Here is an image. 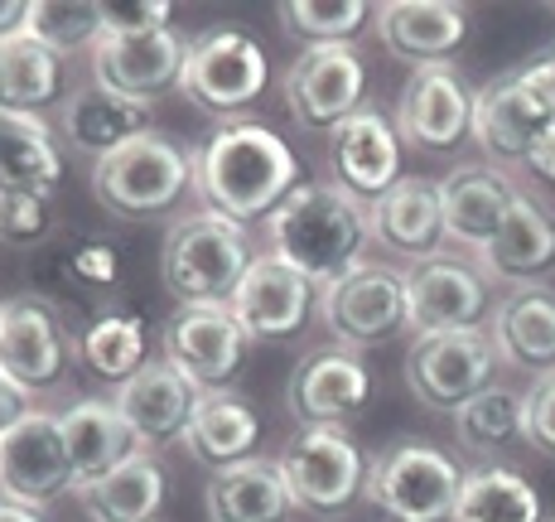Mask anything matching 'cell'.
Returning a JSON list of instances; mask_svg holds the SVG:
<instances>
[{"label": "cell", "instance_id": "28", "mask_svg": "<svg viewBox=\"0 0 555 522\" xmlns=\"http://www.w3.org/2000/svg\"><path fill=\"white\" fill-rule=\"evenodd\" d=\"M203 498H208L212 522H291L295 513L281 464L261 460V455L228 464V470H212Z\"/></svg>", "mask_w": 555, "mask_h": 522}, {"label": "cell", "instance_id": "46", "mask_svg": "<svg viewBox=\"0 0 555 522\" xmlns=\"http://www.w3.org/2000/svg\"><path fill=\"white\" fill-rule=\"evenodd\" d=\"M0 522H49V518H44V508H25V504L0 498Z\"/></svg>", "mask_w": 555, "mask_h": 522}, {"label": "cell", "instance_id": "25", "mask_svg": "<svg viewBox=\"0 0 555 522\" xmlns=\"http://www.w3.org/2000/svg\"><path fill=\"white\" fill-rule=\"evenodd\" d=\"M377 39L405 68L450 63L454 49L468 39V10L450 0H391L377 5Z\"/></svg>", "mask_w": 555, "mask_h": 522}, {"label": "cell", "instance_id": "34", "mask_svg": "<svg viewBox=\"0 0 555 522\" xmlns=\"http://www.w3.org/2000/svg\"><path fill=\"white\" fill-rule=\"evenodd\" d=\"M450 522H546L541 518V494L527 474L507 464H478L459 484V504Z\"/></svg>", "mask_w": 555, "mask_h": 522}, {"label": "cell", "instance_id": "2", "mask_svg": "<svg viewBox=\"0 0 555 522\" xmlns=\"http://www.w3.org/2000/svg\"><path fill=\"white\" fill-rule=\"evenodd\" d=\"M266 232H271L275 257L291 262L314 291H328L367 257L372 208L334 179H309L271 213Z\"/></svg>", "mask_w": 555, "mask_h": 522}, {"label": "cell", "instance_id": "1", "mask_svg": "<svg viewBox=\"0 0 555 522\" xmlns=\"http://www.w3.org/2000/svg\"><path fill=\"white\" fill-rule=\"evenodd\" d=\"M194 189L203 208L251 228L300 189V160L261 122H218V131L194 155Z\"/></svg>", "mask_w": 555, "mask_h": 522}, {"label": "cell", "instance_id": "4", "mask_svg": "<svg viewBox=\"0 0 555 522\" xmlns=\"http://www.w3.org/2000/svg\"><path fill=\"white\" fill-rule=\"evenodd\" d=\"M194 189V160L165 131H141L92 165V199L116 218H165Z\"/></svg>", "mask_w": 555, "mask_h": 522}, {"label": "cell", "instance_id": "45", "mask_svg": "<svg viewBox=\"0 0 555 522\" xmlns=\"http://www.w3.org/2000/svg\"><path fill=\"white\" fill-rule=\"evenodd\" d=\"M25 20H29V0H5V5H0V39L20 35Z\"/></svg>", "mask_w": 555, "mask_h": 522}, {"label": "cell", "instance_id": "8", "mask_svg": "<svg viewBox=\"0 0 555 522\" xmlns=\"http://www.w3.org/2000/svg\"><path fill=\"white\" fill-rule=\"evenodd\" d=\"M266 78H271V63L247 29H208L189 44L179 92L198 112L218 116V122H237V112H247L266 92Z\"/></svg>", "mask_w": 555, "mask_h": 522}, {"label": "cell", "instance_id": "36", "mask_svg": "<svg viewBox=\"0 0 555 522\" xmlns=\"http://www.w3.org/2000/svg\"><path fill=\"white\" fill-rule=\"evenodd\" d=\"M521 425H527V392L498 387V382L454 411L459 445H464L468 455H483L488 464H493V455H503L521 441Z\"/></svg>", "mask_w": 555, "mask_h": 522}, {"label": "cell", "instance_id": "11", "mask_svg": "<svg viewBox=\"0 0 555 522\" xmlns=\"http://www.w3.org/2000/svg\"><path fill=\"white\" fill-rule=\"evenodd\" d=\"M78 339L68 334L63 310L39 291L0 301V372L25 392H44L63 378Z\"/></svg>", "mask_w": 555, "mask_h": 522}, {"label": "cell", "instance_id": "21", "mask_svg": "<svg viewBox=\"0 0 555 522\" xmlns=\"http://www.w3.org/2000/svg\"><path fill=\"white\" fill-rule=\"evenodd\" d=\"M372 242L401 262H435L444 257L450 238H444V204H440V179L401 175L387 194L372 204Z\"/></svg>", "mask_w": 555, "mask_h": 522}, {"label": "cell", "instance_id": "13", "mask_svg": "<svg viewBox=\"0 0 555 522\" xmlns=\"http://www.w3.org/2000/svg\"><path fill=\"white\" fill-rule=\"evenodd\" d=\"M319 319L344 348H372L405 334V276L362 262L353 276L319 291Z\"/></svg>", "mask_w": 555, "mask_h": 522}, {"label": "cell", "instance_id": "17", "mask_svg": "<svg viewBox=\"0 0 555 522\" xmlns=\"http://www.w3.org/2000/svg\"><path fill=\"white\" fill-rule=\"evenodd\" d=\"M73 494V464L63 450L59 417L29 411L0 435V498L25 508H49L53 498Z\"/></svg>", "mask_w": 555, "mask_h": 522}, {"label": "cell", "instance_id": "19", "mask_svg": "<svg viewBox=\"0 0 555 522\" xmlns=\"http://www.w3.org/2000/svg\"><path fill=\"white\" fill-rule=\"evenodd\" d=\"M328 165H334V184L358 194L362 204H377L391 184L401 179V136L382 106L362 102L344 126L328 131Z\"/></svg>", "mask_w": 555, "mask_h": 522}, {"label": "cell", "instance_id": "26", "mask_svg": "<svg viewBox=\"0 0 555 522\" xmlns=\"http://www.w3.org/2000/svg\"><path fill=\"white\" fill-rule=\"evenodd\" d=\"M59 431H63L68 464H73V494L98 484L102 474H112L116 464H126L141 450L131 425L116 411V402H102V397H88V402H78V407H68L59 417Z\"/></svg>", "mask_w": 555, "mask_h": 522}, {"label": "cell", "instance_id": "5", "mask_svg": "<svg viewBox=\"0 0 555 522\" xmlns=\"http://www.w3.org/2000/svg\"><path fill=\"white\" fill-rule=\"evenodd\" d=\"M291 488L295 513H309L319 522L348 518L362 504L367 488V455L344 425H300L275 455Z\"/></svg>", "mask_w": 555, "mask_h": 522}, {"label": "cell", "instance_id": "29", "mask_svg": "<svg viewBox=\"0 0 555 522\" xmlns=\"http://www.w3.org/2000/svg\"><path fill=\"white\" fill-rule=\"evenodd\" d=\"M493 348L507 368L527 378L555 372V295L551 291H512L493 305Z\"/></svg>", "mask_w": 555, "mask_h": 522}, {"label": "cell", "instance_id": "33", "mask_svg": "<svg viewBox=\"0 0 555 522\" xmlns=\"http://www.w3.org/2000/svg\"><path fill=\"white\" fill-rule=\"evenodd\" d=\"M63 102V59L29 35L0 39V112L39 116Z\"/></svg>", "mask_w": 555, "mask_h": 522}, {"label": "cell", "instance_id": "31", "mask_svg": "<svg viewBox=\"0 0 555 522\" xmlns=\"http://www.w3.org/2000/svg\"><path fill=\"white\" fill-rule=\"evenodd\" d=\"M63 179L59 136L44 116L0 112V194H39L53 199Z\"/></svg>", "mask_w": 555, "mask_h": 522}, {"label": "cell", "instance_id": "48", "mask_svg": "<svg viewBox=\"0 0 555 522\" xmlns=\"http://www.w3.org/2000/svg\"><path fill=\"white\" fill-rule=\"evenodd\" d=\"M546 522H555V518H546Z\"/></svg>", "mask_w": 555, "mask_h": 522}, {"label": "cell", "instance_id": "44", "mask_svg": "<svg viewBox=\"0 0 555 522\" xmlns=\"http://www.w3.org/2000/svg\"><path fill=\"white\" fill-rule=\"evenodd\" d=\"M527 169H531L537 179H546V184H555V131H546V136H541V141L527 151Z\"/></svg>", "mask_w": 555, "mask_h": 522}, {"label": "cell", "instance_id": "42", "mask_svg": "<svg viewBox=\"0 0 555 522\" xmlns=\"http://www.w3.org/2000/svg\"><path fill=\"white\" fill-rule=\"evenodd\" d=\"M102 20H106V35H151V29H169L175 20V5H102Z\"/></svg>", "mask_w": 555, "mask_h": 522}, {"label": "cell", "instance_id": "37", "mask_svg": "<svg viewBox=\"0 0 555 522\" xmlns=\"http://www.w3.org/2000/svg\"><path fill=\"white\" fill-rule=\"evenodd\" d=\"M20 35L39 39L44 49H53L59 59L82 49H98L106 35L102 5H59V0H29V20Z\"/></svg>", "mask_w": 555, "mask_h": 522}, {"label": "cell", "instance_id": "38", "mask_svg": "<svg viewBox=\"0 0 555 522\" xmlns=\"http://www.w3.org/2000/svg\"><path fill=\"white\" fill-rule=\"evenodd\" d=\"M275 15L291 29V39L300 35L309 49H324V44H348L372 20V5H362V0H291Z\"/></svg>", "mask_w": 555, "mask_h": 522}, {"label": "cell", "instance_id": "32", "mask_svg": "<svg viewBox=\"0 0 555 522\" xmlns=\"http://www.w3.org/2000/svg\"><path fill=\"white\" fill-rule=\"evenodd\" d=\"M78 504L92 522H155L165 508V464L151 450H135L98 484L78 488Z\"/></svg>", "mask_w": 555, "mask_h": 522}, {"label": "cell", "instance_id": "10", "mask_svg": "<svg viewBox=\"0 0 555 522\" xmlns=\"http://www.w3.org/2000/svg\"><path fill=\"white\" fill-rule=\"evenodd\" d=\"M165 364L184 372L198 392H228V382L247 368L251 339L228 305H179L165 319Z\"/></svg>", "mask_w": 555, "mask_h": 522}, {"label": "cell", "instance_id": "20", "mask_svg": "<svg viewBox=\"0 0 555 522\" xmlns=\"http://www.w3.org/2000/svg\"><path fill=\"white\" fill-rule=\"evenodd\" d=\"M372 372L353 348H319L291 372L285 407L300 425H348L367 411Z\"/></svg>", "mask_w": 555, "mask_h": 522}, {"label": "cell", "instance_id": "14", "mask_svg": "<svg viewBox=\"0 0 555 522\" xmlns=\"http://www.w3.org/2000/svg\"><path fill=\"white\" fill-rule=\"evenodd\" d=\"M281 98L305 131H334L367 98V68L348 44H324L295 53L281 78Z\"/></svg>", "mask_w": 555, "mask_h": 522}, {"label": "cell", "instance_id": "18", "mask_svg": "<svg viewBox=\"0 0 555 522\" xmlns=\"http://www.w3.org/2000/svg\"><path fill=\"white\" fill-rule=\"evenodd\" d=\"M488 281L474 262L435 257L405 276V334H450V329H483Z\"/></svg>", "mask_w": 555, "mask_h": 522}, {"label": "cell", "instance_id": "27", "mask_svg": "<svg viewBox=\"0 0 555 522\" xmlns=\"http://www.w3.org/2000/svg\"><path fill=\"white\" fill-rule=\"evenodd\" d=\"M59 131H63V141H68V151L92 155V165H98L102 155L121 151L126 141L151 131V106H135V102L116 98V92L98 88V82H88V88L63 98Z\"/></svg>", "mask_w": 555, "mask_h": 522}, {"label": "cell", "instance_id": "9", "mask_svg": "<svg viewBox=\"0 0 555 522\" xmlns=\"http://www.w3.org/2000/svg\"><path fill=\"white\" fill-rule=\"evenodd\" d=\"M498 348L488 329H450V334H421L405 354V382L411 397L430 411H454L493 387Z\"/></svg>", "mask_w": 555, "mask_h": 522}, {"label": "cell", "instance_id": "12", "mask_svg": "<svg viewBox=\"0 0 555 522\" xmlns=\"http://www.w3.org/2000/svg\"><path fill=\"white\" fill-rule=\"evenodd\" d=\"M474 131V88L454 63H425L397 92V136L401 145L425 155L454 151Z\"/></svg>", "mask_w": 555, "mask_h": 522}, {"label": "cell", "instance_id": "30", "mask_svg": "<svg viewBox=\"0 0 555 522\" xmlns=\"http://www.w3.org/2000/svg\"><path fill=\"white\" fill-rule=\"evenodd\" d=\"M261 441V417L237 392H203L194 417L184 425V450L208 470H228L237 460H251Z\"/></svg>", "mask_w": 555, "mask_h": 522}, {"label": "cell", "instance_id": "39", "mask_svg": "<svg viewBox=\"0 0 555 522\" xmlns=\"http://www.w3.org/2000/svg\"><path fill=\"white\" fill-rule=\"evenodd\" d=\"M53 228V204L39 194H0V242L35 247Z\"/></svg>", "mask_w": 555, "mask_h": 522}, {"label": "cell", "instance_id": "3", "mask_svg": "<svg viewBox=\"0 0 555 522\" xmlns=\"http://www.w3.org/2000/svg\"><path fill=\"white\" fill-rule=\"evenodd\" d=\"M251 262L256 252L247 228L198 208L169 222L159 247V281L179 305H228Z\"/></svg>", "mask_w": 555, "mask_h": 522}, {"label": "cell", "instance_id": "47", "mask_svg": "<svg viewBox=\"0 0 555 522\" xmlns=\"http://www.w3.org/2000/svg\"><path fill=\"white\" fill-rule=\"evenodd\" d=\"M551 59H555V49H551Z\"/></svg>", "mask_w": 555, "mask_h": 522}, {"label": "cell", "instance_id": "6", "mask_svg": "<svg viewBox=\"0 0 555 522\" xmlns=\"http://www.w3.org/2000/svg\"><path fill=\"white\" fill-rule=\"evenodd\" d=\"M464 470L425 441H397L372 455L362 504L382 522H450Z\"/></svg>", "mask_w": 555, "mask_h": 522}, {"label": "cell", "instance_id": "43", "mask_svg": "<svg viewBox=\"0 0 555 522\" xmlns=\"http://www.w3.org/2000/svg\"><path fill=\"white\" fill-rule=\"evenodd\" d=\"M29 397H35V392H25L20 382H10L5 372H0V435H5L10 425L25 421L29 411H35V407H29Z\"/></svg>", "mask_w": 555, "mask_h": 522}, {"label": "cell", "instance_id": "35", "mask_svg": "<svg viewBox=\"0 0 555 522\" xmlns=\"http://www.w3.org/2000/svg\"><path fill=\"white\" fill-rule=\"evenodd\" d=\"M145 354H151V334L145 319L131 310H106L78 334L82 368L102 382H131L145 368Z\"/></svg>", "mask_w": 555, "mask_h": 522}, {"label": "cell", "instance_id": "7", "mask_svg": "<svg viewBox=\"0 0 555 522\" xmlns=\"http://www.w3.org/2000/svg\"><path fill=\"white\" fill-rule=\"evenodd\" d=\"M546 131H555V59L521 63V68L503 73V78L483 82L474 92V141L478 151H488V160H521L541 141Z\"/></svg>", "mask_w": 555, "mask_h": 522}, {"label": "cell", "instance_id": "40", "mask_svg": "<svg viewBox=\"0 0 555 522\" xmlns=\"http://www.w3.org/2000/svg\"><path fill=\"white\" fill-rule=\"evenodd\" d=\"M63 271H68V281L88 285V291H112V285L121 281V252H116L112 242H102V238H88V242H78V247L68 252Z\"/></svg>", "mask_w": 555, "mask_h": 522}, {"label": "cell", "instance_id": "22", "mask_svg": "<svg viewBox=\"0 0 555 522\" xmlns=\"http://www.w3.org/2000/svg\"><path fill=\"white\" fill-rule=\"evenodd\" d=\"M483 281L512 285V291H537L555 271V213L531 194H517L503 232L474 257Z\"/></svg>", "mask_w": 555, "mask_h": 522}, {"label": "cell", "instance_id": "41", "mask_svg": "<svg viewBox=\"0 0 555 522\" xmlns=\"http://www.w3.org/2000/svg\"><path fill=\"white\" fill-rule=\"evenodd\" d=\"M521 441L537 455L555 460V372L537 378L527 387V425H521Z\"/></svg>", "mask_w": 555, "mask_h": 522}, {"label": "cell", "instance_id": "16", "mask_svg": "<svg viewBox=\"0 0 555 522\" xmlns=\"http://www.w3.org/2000/svg\"><path fill=\"white\" fill-rule=\"evenodd\" d=\"M314 305L319 291L291 262H281L275 252H256V262L237 281V291H232L228 310L237 315V324L247 329L251 344H281V339H295L309 324Z\"/></svg>", "mask_w": 555, "mask_h": 522}, {"label": "cell", "instance_id": "15", "mask_svg": "<svg viewBox=\"0 0 555 522\" xmlns=\"http://www.w3.org/2000/svg\"><path fill=\"white\" fill-rule=\"evenodd\" d=\"M184 59L189 44L175 35V25L151 35H102V44L92 49V82L135 106H155L179 92Z\"/></svg>", "mask_w": 555, "mask_h": 522}, {"label": "cell", "instance_id": "23", "mask_svg": "<svg viewBox=\"0 0 555 522\" xmlns=\"http://www.w3.org/2000/svg\"><path fill=\"white\" fill-rule=\"evenodd\" d=\"M521 189L512 184L507 169L498 165H459L450 179H440V204H444V238L464 252H483L488 242L503 232L512 204Z\"/></svg>", "mask_w": 555, "mask_h": 522}, {"label": "cell", "instance_id": "24", "mask_svg": "<svg viewBox=\"0 0 555 522\" xmlns=\"http://www.w3.org/2000/svg\"><path fill=\"white\" fill-rule=\"evenodd\" d=\"M198 397L203 392L194 382L159 358V364H145L131 382L116 387V411H121V421L131 425L135 445H141V450H155V445L184 441V425L194 417Z\"/></svg>", "mask_w": 555, "mask_h": 522}]
</instances>
